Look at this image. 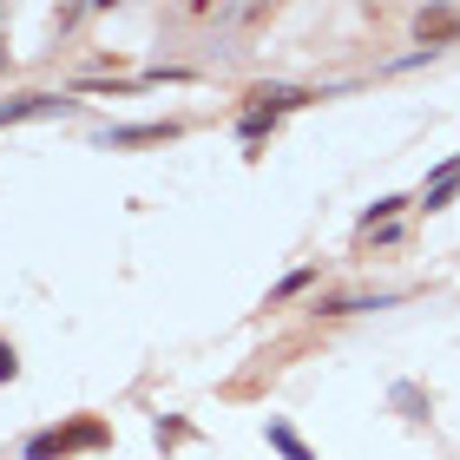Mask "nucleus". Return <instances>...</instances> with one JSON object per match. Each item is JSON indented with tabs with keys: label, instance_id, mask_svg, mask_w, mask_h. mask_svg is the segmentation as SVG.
Segmentation results:
<instances>
[{
	"label": "nucleus",
	"instance_id": "1",
	"mask_svg": "<svg viewBox=\"0 0 460 460\" xmlns=\"http://www.w3.org/2000/svg\"><path fill=\"white\" fill-rule=\"evenodd\" d=\"M112 447V428L99 414H73V421H53L20 441V460H73V454H99Z\"/></svg>",
	"mask_w": 460,
	"mask_h": 460
},
{
	"label": "nucleus",
	"instance_id": "2",
	"mask_svg": "<svg viewBox=\"0 0 460 460\" xmlns=\"http://www.w3.org/2000/svg\"><path fill=\"white\" fill-rule=\"evenodd\" d=\"M184 138V119H138V125H106L93 145H106V152H138V145H172Z\"/></svg>",
	"mask_w": 460,
	"mask_h": 460
},
{
	"label": "nucleus",
	"instance_id": "3",
	"mask_svg": "<svg viewBox=\"0 0 460 460\" xmlns=\"http://www.w3.org/2000/svg\"><path fill=\"white\" fill-rule=\"evenodd\" d=\"M73 106H79V99H66V93H47V86L13 93V99H0V132H7V125H27V119H66Z\"/></svg>",
	"mask_w": 460,
	"mask_h": 460
},
{
	"label": "nucleus",
	"instance_id": "4",
	"mask_svg": "<svg viewBox=\"0 0 460 460\" xmlns=\"http://www.w3.org/2000/svg\"><path fill=\"white\" fill-rule=\"evenodd\" d=\"M342 93V86H336ZM336 93H316V86H250L243 93V112H270V119H289L303 106H316V99H336Z\"/></svg>",
	"mask_w": 460,
	"mask_h": 460
},
{
	"label": "nucleus",
	"instance_id": "5",
	"mask_svg": "<svg viewBox=\"0 0 460 460\" xmlns=\"http://www.w3.org/2000/svg\"><path fill=\"white\" fill-rule=\"evenodd\" d=\"M441 47H460V7H421L414 13V53H441Z\"/></svg>",
	"mask_w": 460,
	"mask_h": 460
},
{
	"label": "nucleus",
	"instance_id": "6",
	"mask_svg": "<svg viewBox=\"0 0 460 460\" xmlns=\"http://www.w3.org/2000/svg\"><path fill=\"white\" fill-rule=\"evenodd\" d=\"M454 198H460V152L434 164V172H428V184H421V198H414V204H421V211H447Z\"/></svg>",
	"mask_w": 460,
	"mask_h": 460
},
{
	"label": "nucleus",
	"instance_id": "7",
	"mask_svg": "<svg viewBox=\"0 0 460 460\" xmlns=\"http://www.w3.org/2000/svg\"><path fill=\"white\" fill-rule=\"evenodd\" d=\"M402 296H316L309 303V316L316 323H342V316H362V309H394Z\"/></svg>",
	"mask_w": 460,
	"mask_h": 460
},
{
	"label": "nucleus",
	"instance_id": "8",
	"mask_svg": "<svg viewBox=\"0 0 460 460\" xmlns=\"http://www.w3.org/2000/svg\"><path fill=\"white\" fill-rule=\"evenodd\" d=\"M263 441H270V447H277L283 460H323V454H316V447H309V441H303V434H296V428H289V421H263Z\"/></svg>",
	"mask_w": 460,
	"mask_h": 460
},
{
	"label": "nucleus",
	"instance_id": "9",
	"mask_svg": "<svg viewBox=\"0 0 460 460\" xmlns=\"http://www.w3.org/2000/svg\"><path fill=\"white\" fill-rule=\"evenodd\" d=\"M408 204H414V198H375L368 211L355 217V230H362V237H368V230H382V224H402V211H408Z\"/></svg>",
	"mask_w": 460,
	"mask_h": 460
},
{
	"label": "nucleus",
	"instance_id": "10",
	"mask_svg": "<svg viewBox=\"0 0 460 460\" xmlns=\"http://www.w3.org/2000/svg\"><path fill=\"white\" fill-rule=\"evenodd\" d=\"M309 283H316V263H303V270H289V277L277 283V289H270V309H283V303H296L303 296V289Z\"/></svg>",
	"mask_w": 460,
	"mask_h": 460
},
{
	"label": "nucleus",
	"instance_id": "11",
	"mask_svg": "<svg viewBox=\"0 0 460 460\" xmlns=\"http://www.w3.org/2000/svg\"><path fill=\"white\" fill-rule=\"evenodd\" d=\"M277 125H283V119H270V112H237V138L250 145V152H257V145L277 132Z\"/></svg>",
	"mask_w": 460,
	"mask_h": 460
},
{
	"label": "nucleus",
	"instance_id": "12",
	"mask_svg": "<svg viewBox=\"0 0 460 460\" xmlns=\"http://www.w3.org/2000/svg\"><path fill=\"white\" fill-rule=\"evenodd\" d=\"M388 408H402L408 421H421V414H428V394L414 388V382H394V388H388Z\"/></svg>",
	"mask_w": 460,
	"mask_h": 460
},
{
	"label": "nucleus",
	"instance_id": "13",
	"mask_svg": "<svg viewBox=\"0 0 460 460\" xmlns=\"http://www.w3.org/2000/svg\"><path fill=\"white\" fill-rule=\"evenodd\" d=\"M152 441H158V447H178V441H191V421H178V414H158V421H152Z\"/></svg>",
	"mask_w": 460,
	"mask_h": 460
},
{
	"label": "nucleus",
	"instance_id": "14",
	"mask_svg": "<svg viewBox=\"0 0 460 460\" xmlns=\"http://www.w3.org/2000/svg\"><path fill=\"white\" fill-rule=\"evenodd\" d=\"M0 382H20V349L0 336Z\"/></svg>",
	"mask_w": 460,
	"mask_h": 460
},
{
	"label": "nucleus",
	"instance_id": "15",
	"mask_svg": "<svg viewBox=\"0 0 460 460\" xmlns=\"http://www.w3.org/2000/svg\"><path fill=\"white\" fill-rule=\"evenodd\" d=\"M7 66H13V47H7V33H0V79H7Z\"/></svg>",
	"mask_w": 460,
	"mask_h": 460
}]
</instances>
